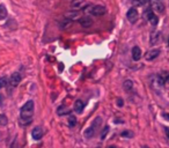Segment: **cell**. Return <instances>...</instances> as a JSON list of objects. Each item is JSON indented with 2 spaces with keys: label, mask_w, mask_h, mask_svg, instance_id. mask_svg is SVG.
Wrapping results in <instances>:
<instances>
[{
  "label": "cell",
  "mask_w": 169,
  "mask_h": 148,
  "mask_svg": "<svg viewBox=\"0 0 169 148\" xmlns=\"http://www.w3.org/2000/svg\"><path fill=\"white\" fill-rule=\"evenodd\" d=\"M68 124H70L71 126H74L76 124V119L74 116H71V117H70V119H68Z\"/></svg>",
  "instance_id": "d4e9b609"
},
{
  "label": "cell",
  "mask_w": 169,
  "mask_h": 148,
  "mask_svg": "<svg viewBox=\"0 0 169 148\" xmlns=\"http://www.w3.org/2000/svg\"><path fill=\"white\" fill-rule=\"evenodd\" d=\"M108 132H109V126H106L104 127V131H102V133H101V139H106V137H107Z\"/></svg>",
  "instance_id": "cb8c5ba5"
},
{
  "label": "cell",
  "mask_w": 169,
  "mask_h": 148,
  "mask_svg": "<svg viewBox=\"0 0 169 148\" xmlns=\"http://www.w3.org/2000/svg\"><path fill=\"white\" fill-rule=\"evenodd\" d=\"M101 122H102V118L101 117H96L94 119V122L92 123V125L89 127H87L84 132V138H87V139H90V138H93L95 133H96V131L100 126H101Z\"/></svg>",
  "instance_id": "7a4b0ae2"
},
{
  "label": "cell",
  "mask_w": 169,
  "mask_h": 148,
  "mask_svg": "<svg viewBox=\"0 0 169 148\" xmlns=\"http://www.w3.org/2000/svg\"><path fill=\"white\" fill-rule=\"evenodd\" d=\"M32 115H34V102L29 100L26 102V104L21 108V112H20V125L22 126H27L32 120Z\"/></svg>",
  "instance_id": "6da1fadb"
},
{
  "label": "cell",
  "mask_w": 169,
  "mask_h": 148,
  "mask_svg": "<svg viewBox=\"0 0 169 148\" xmlns=\"http://www.w3.org/2000/svg\"><path fill=\"white\" fill-rule=\"evenodd\" d=\"M151 4V9L153 12H158V13H163L165 11V6L161 2L160 0H150Z\"/></svg>",
  "instance_id": "277c9868"
},
{
  "label": "cell",
  "mask_w": 169,
  "mask_h": 148,
  "mask_svg": "<svg viewBox=\"0 0 169 148\" xmlns=\"http://www.w3.org/2000/svg\"><path fill=\"white\" fill-rule=\"evenodd\" d=\"M162 116H163V118H166L167 120H169V113H163Z\"/></svg>",
  "instance_id": "83f0119b"
},
{
  "label": "cell",
  "mask_w": 169,
  "mask_h": 148,
  "mask_svg": "<svg viewBox=\"0 0 169 148\" xmlns=\"http://www.w3.org/2000/svg\"><path fill=\"white\" fill-rule=\"evenodd\" d=\"M84 102L81 100H78L76 101V103H74V111L78 113H81L82 112V110H84Z\"/></svg>",
  "instance_id": "2e32d148"
},
{
  "label": "cell",
  "mask_w": 169,
  "mask_h": 148,
  "mask_svg": "<svg viewBox=\"0 0 169 148\" xmlns=\"http://www.w3.org/2000/svg\"><path fill=\"white\" fill-rule=\"evenodd\" d=\"M57 113L59 115V116H63V115H66V113H68V109H67L65 105H62V107H59L57 110Z\"/></svg>",
  "instance_id": "ffe728a7"
},
{
  "label": "cell",
  "mask_w": 169,
  "mask_h": 148,
  "mask_svg": "<svg viewBox=\"0 0 169 148\" xmlns=\"http://www.w3.org/2000/svg\"><path fill=\"white\" fill-rule=\"evenodd\" d=\"M108 148H116V147H114V146H110V147H108Z\"/></svg>",
  "instance_id": "f546056e"
},
{
  "label": "cell",
  "mask_w": 169,
  "mask_h": 148,
  "mask_svg": "<svg viewBox=\"0 0 169 148\" xmlns=\"http://www.w3.org/2000/svg\"><path fill=\"white\" fill-rule=\"evenodd\" d=\"M147 2V0H133V2L132 4L134 6H142V5H145Z\"/></svg>",
  "instance_id": "44dd1931"
},
{
  "label": "cell",
  "mask_w": 169,
  "mask_h": 148,
  "mask_svg": "<svg viewBox=\"0 0 169 148\" xmlns=\"http://www.w3.org/2000/svg\"><path fill=\"white\" fill-rule=\"evenodd\" d=\"M65 16H66V19H68V20H71V21H73V20H80L81 16H80V12L79 11H76V9H73V11H71V12H67L66 14H65Z\"/></svg>",
  "instance_id": "8fae6325"
},
{
  "label": "cell",
  "mask_w": 169,
  "mask_h": 148,
  "mask_svg": "<svg viewBox=\"0 0 169 148\" xmlns=\"http://www.w3.org/2000/svg\"><path fill=\"white\" fill-rule=\"evenodd\" d=\"M71 24H72V21L68 20V19H63L62 21H59V26H60V28H63V29H66L67 27H70Z\"/></svg>",
  "instance_id": "ac0fdd59"
},
{
  "label": "cell",
  "mask_w": 169,
  "mask_h": 148,
  "mask_svg": "<svg viewBox=\"0 0 169 148\" xmlns=\"http://www.w3.org/2000/svg\"><path fill=\"white\" fill-rule=\"evenodd\" d=\"M166 134H167V137L169 138V128H166Z\"/></svg>",
  "instance_id": "f1b7e54d"
},
{
  "label": "cell",
  "mask_w": 169,
  "mask_h": 148,
  "mask_svg": "<svg viewBox=\"0 0 169 148\" xmlns=\"http://www.w3.org/2000/svg\"><path fill=\"white\" fill-rule=\"evenodd\" d=\"M79 21H80L81 27H84V28H89L93 24V19H90L89 16H82Z\"/></svg>",
  "instance_id": "4fadbf2b"
},
{
  "label": "cell",
  "mask_w": 169,
  "mask_h": 148,
  "mask_svg": "<svg viewBox=\"0 0 169 148\" xmlns=\"http://www.w3.org/2000/svg\"><path fill=\"white\" fill-rule=\"evenodd\" d=\"M88 2L86 0H72L71 1V7L73 9H81L84 6H88Z\"/></svg>",
  "instance_id": "9c48e42d"
},
{
  "label": "cell",
  "mask_w": 169,
  "mask_h": 148,
  "mask_svg": "<svg viewBox=\"0 0 169 148\" xmlns=\"http://www.w3.org/2000/svg\"><path fill=\"white\" fill-rule=\"evenodd\" d=\"M98 148H101V147H98Z\"/></svg>",
  "instance_id": "4dcf8cb0"
},
{
  "label": "cell",
  "mask_w": 169,
  "mask_h": 148,
  "mask_svg": "<svg viewBox=\"0 0 169 148\" xmlns=\"http://www.w3.org/2000/svg\"><path fill=\"white\" fill-rule=\"evenodd\" d=\"M161 42V33L160 31H153L150 36V43L152 45H156Z\"/></svg>",
  "instance_id": "ba28073f"
},
{
  "label": "cell",
  "mask_w": 169,
  "mask_h": 148,
  "mask_svg": "<svg viewBox=\"0 0 169 148\" xmlns=\"http://www.w3.org/2000/svg\"><path fill=\"white\" fill-rule=\"evenodd\" d=\"M107 12V9L104 6H101V5H98V6H93L92 9H90V14L94 15V16H102L104 15Z\"/></svg>",
  "instance_id": "5b68a950"
},
{
  "label": "cell",
  "mask_w": 169,
  "mask_h": 148,
  "mask_svg": "<svg viewBox=\"0 0 169 148\" xmlns=\"http://www.w3.org/2000/svg\"><path fill=\"white\" fill-rule=\"evenodd\" d=\"M132 58L136 61L140 60V58H141V50H140L139 46H133V49H132Z\"/></svg>",
  "instance_id": "9a60e30c"
},
{
  "label": "cell",
  "mask_w": 169,
  "mask_h": 148,
  "mask_svg": "<svg viewBox=\"0 0 169 148\" xmlns=\"http://www.w3.org/2000/svg\"><path fill=\"white\" fill-rule=\"evenodd\" d=\"M7 123H8L7 117L5 115H0V125H6Z\"/></svg>",
  "instance_id": "7402d4cb"
},
{
  "label": "cell",
  "mask_w": 169,
  "mask_h": 148,
  "mask_svg": "<svg viewBox=\"0 0 169 148\" xmlns=\"http://www.w3.org/2000/svg\"><path fill=\"white\" fill-rule=\"evenodd\" d=\"M122 137H128V138H131V137H133V133H132V132H130V131H124V132H122Z\"/></svg>",
  "instance_id": "484cf974"
},
{
  "label": "cell",
  "mask_w": 169,
  "mask_h": 148,
  "mask_svg": "<svg viewBox=\"0 0 169 148\" xmlns=\"http://www.w3.org/2000/svg\"><path fill=\"white\" fill-rule=\"evenodd\" d=\"M159 54H160V51L155 49V50H151V51H148V52L145 54V58H146V60H153V59H155Z\"/></svg>",
  "instance_id": "5bb4252c"
},
{
  "label": "cell",
  "mask_w": 169,
  "mask_h": 148,
  "mask_svg": "<svg viewBox=\"0 0 169 148\" xmlns=\"http://www.w3.org/2000/svg\"><path fill=\"white\" fill-rule=\"evenodd\" d=\"M123 88L125 92H131V89L133 88V81L132 80H125L123 83Z\"/></svg>",
  "instance_id": "e0dca14e"
},
{
  "label": "cell",
  "mask_w": 169,
  "mask_h": 148,
  "mask_svg": "<svg viewBox=\"0 0 169 148\" xmlns=\"http://www.w3.org/2000/svg\"><path fill=\"white\" fill-rule=\"evenodd\" d=\"M117 105L118 107H123L124 105V101L120 100V98H117Z\"/></svg>",
  "instance_id": "4316f807"
},
{
  "label": "cell",
  "mask_w": 169,
  "mask_h": 148,
  "mask_svg": "<svg viewBox=\"0 0 169 148\" xmlns=\"http://www.w3.org/2000/svg\"><path fill=\"white\" fill-rule=\"evenodd\" d=\"M31 137L34 140H40L43 137V130L41 127H35L34 130L31 131Z\"/></svg>",
  "instance_id": "7c38bea8"
},
{
  "label": "cell",
  "mask_w": 169,
  "mask_h": 148,
  "mask_svg": "<svg viewBox=\"0 0 169 148\" xmlns=\"http://www.w3.org/2000/svg\"><path fill=\"white\" fill-rule=\"evenodd\" d=\"M165 80L162 79L160 74L159 75H153L151 78V85L153 88H155V89H160V88L163 87V85H165Z\"/></svg>",
  "instance_id": "3957f363"
},
{
  "label": "cell",
  "mask_w": 169,
  "mask_h": 148,
  "mask_svg": "<svg viewBox=\"0 0 169 148\" xmlns=\"http://www.w3.org/2000/svg\"><path fill=\"white\" fill-rule=\"evenodd\" d=\"M138 11L134 8V7H132V8H130L129 11H128V13H126V18H128V20H129L131 23H136L137 22V20H138Z\"/></svg>",
  "instance_id": "8992f818"
},
{
  "label": "cell",
  "mask_w": 169,
  "mask_h": 148,
  "mask_svg": "<svg viewBox=\"0 0 169 148\" xmlns=\"http://www.w3.org/2000/svg\"><path fill=\"white\" fill-rule=\"evenodd\" d=\"M6 85H7V79L5 78V76L0 78V89H1V88H4V87H6Z\"/></svg>",
  "instance_id": "603a6c76"
},
{
  "label": "cell",
  "mask_w": 169,
  "mask_h": 148,
  "mask_svg": "<svg viewBox=\"0 0 169 148\" xmlns=\"http://www.w3.org/2000/svg\"><path fill=\"white\" fill-rule=\"evenodd\" d=\"M145 16L147 18V20L150 21V23H151L152 26H156V24H158L159 19H158V16L154 14V12H153L152 9H148V11H147L146 13H145Z\"/></svg>",
  "instance_id": "52a82bcc"
},
{
  "label": "cell",
  "mask_w": 169,
  "mask_h": 148,
  "mask_svg": "<svg viewBox=\"0 0 169 148\" xmlns=\"http://www.w3.org/2000/svg\"><path fill=\"white\" fill-rule=\"evenodd\" d=\"M7 18V9L4 5H0V20H4Z\"/></svg>",
  "instance_id": "d6986e66"
},
{
  "label": "cell",
  "mask_w": 169,
  "mask_h": 148,
  "mask_svg": "<svg viewBox=\"0 0 169 148\" xmlns=\"http://www.w3.org/2000/svg\"><path fill=\"white\" fill-rule=\"evenodd\" d=\"M21 81V74L18 73V72H15L11 75V78H9V83L13 86V87H16L19 83Z\"/></svg>",
  "instance_id": "30bf717a"
}]
</instances>
